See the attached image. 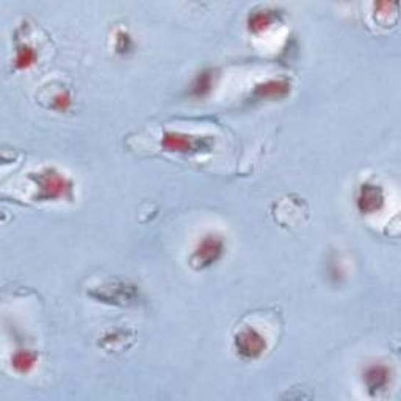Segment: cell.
Masks as SVG:
<instances>
[{"mask_svg": "<svg viewBox=\"0 0 401 401\" xmlns=\"http://www.w3.org/2000/svg\"><path fill=\"white\" fill-rule=\"evenodd\" d=\"M36 61V52L33 47L28 44H21L16 49V57H14V66L18 69H27L31 65H35Z\"/></svg>", "mask_w": 401, "mask_h": 401, "instance_id": "obj_10", "label": "cell"}, {"mask_svg": "<svg viewBox=\"0 0 401 401\" xmlns=\"http://www.w3.org/2000/svg\"><path fill=\"white\" fill-rule=\"evenodd\" d=\"M234 345H235V350H237L239 355L245 359L261 358L266 350L265 337L259 333L257 329L251 328V326L243 328L237 334H235Z\"/></svg>", "mask_w": 401, "mask_h": 401, "instance_id": "obj_4", "label": "cell"}, {"mask_svg": "<svg viewBox=\"0 0 401 401\" xmlns=\"http://www.w3.org/2000/svg\"><path fill=\"white\" fill-rule=\"evenodd\" d=\"M223 253H224L223 239L219 237L218 234H207L206 237L198 243V246L194 248L193 254L190 257V264L196 270L207 269V266L218 262Z\"/></svg>", "mask_w": 401, "mask_h": 401, "instance_id": "obj_3", "label": "cell"}, {"mask_svg": "<svg viewBox=\"0 0 401 401\" xmlns=\"http://www.w3.org/2000/svg\"><path fill=\"white\" fill-rule=\"evenodd\" d=\"M36 360H38L36 353L28 351V350H18L11 356V365L18 373L26 375L33 370V367L36 365Z\"/></svg>", "mask_w": 401, "mask_h": 401, "instance_id": "obj_8", "label": "cell"}, {"mask_svg": "<svg viewBox=\"0 0 401 401\" xmlns=\"http://www.w3.org/2000/svg\"><path fill=\"white\" fill-rule=\"evenodd\" d=\"M212 143H214L212 137H194L180 132H167L160 141L162 147L167 151L182 154L209 152Z\"/></svg>", "mask_w": 401, "mask_h": 401, "instance_id": "obj_2", "label": "cell"}, {"mask_svg": "<svg viewBox=\"0 0 401 401\" xmlns=\"http://www.w3.org/2000/svg\"><path fill=\"white\" fill-rule=\"evenodd\" d=\"M38 187L39 199H60L73 190V184L65 176H61L53 168H46L39 171L38 175H31Z\"/></svg>", "mask_w": 401, "mask_h": 401, "instance_id": "obj_1", "label": "cell"}, {"mask_svg": "<svg viewBox=\"0 0 401 401\" xmlns=\"http://www.w3.org/2000/svg\"><path fill=\"white\" fill-rule=\"evenodd\" d=\"M71 104H73V99H71V94L66 90L55 93L52 96V108L57 110V112H66Z\"/></svg>", "mask_w": 401, "mask_h": 401, "instance_id": "obj_12", "label": "cell"}, {"mask_svg": "<svg viewBox=\"0 0 401 401\" xmlns=\"http://www.w3.org/2000/svg\"><path fill=\"white\" fill-rule=\"evenodd\" d=\"M214 88V71L204 69L196 75L192 83V94L196 98H204Z\"/></svg>", "mask_w": 401, "mask_h": 401, "instance_id": "obj_9", "label": "cell"}, {"mask_svg": "<svg viewBox=\"0 0 401 401\" xmlns=\"http://www.w3.org/2000/svg\"><path fill=\"white\" fill-rule=\"evenodd\" d=\"M273 19H274V16H273V11H270V10L253 11V13L249 14V18H248L249 30L262 31L264 28H266V27L270 26V24L273 22Z\"/></svg>", "mask_w": 401, "mask_h": 401, "instance_id": "obj_11", "label": "cell"}, {"mask_svg": "<svg viewBox=\"0 0 401 401\" xmlns=\"http://www.w3.org/2000/svg\"><path fill=\"white\" fill-rule=\"evenodd\" d=\"M390 381V370L384 364H372L364 372V384L372 397L386 390Z\"/></svg>", "mask_w": 401, "mask_h": 401, "instance_id": "obj_6", "label": "cell"}, {"mask_svg": "<svg viewBox=\"0 0 401 401\" xmlns=\"http://www.w3.org/2000/svg\"><path fill=\"white\" fill-rule=\"evenodd\" d=\"M384 192L380 185L373 182H365L360 185L358 196H356V206L363 214H375L384 207Z\"/></svg>", "mask_w": 401, "mask_h": 401, "instance_id": "obj_5", "label": "cell"}, {"mask_svg": "<svg viewBox=\"0 0 401 401\" xmlns=\"http://www.w3.org/2000/svg\"><path fill=\"white\" fill-rule=\"evenodd\" d=\"M290 93V83L286 78H270L254 88V96L259 99H279Z\"/></svg>", "mask_w": 401, "mask_h": 401, "instance_id": "obj_7", "label": "cell"}]
</instances>
